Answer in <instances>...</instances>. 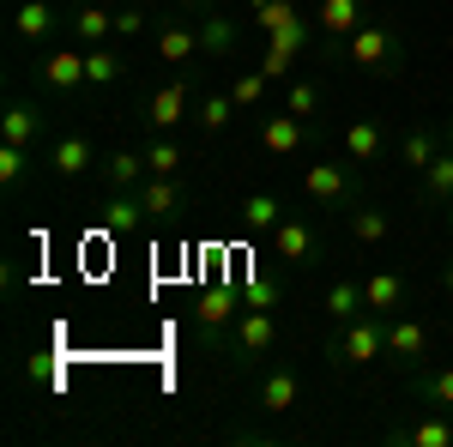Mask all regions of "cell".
I'll list each match as a JSON object with an SVG mask.
<instances>
[{"mask_svg":"<svg viewBox=\"0 0 453 447\" xmlns=\"http://www.w3.org/2000/svg\"><path fill=\"white\" fill-rule=\"evenodd\" d=\"M266 242H273L279 266H290V273H303V266H314V260H320V230H314L309 218H296V212H284V224Z\"/></svg>","mask_w":453,"mask_h":447,"instance_id":"30bf717a","label":"cell"},{"mask_svg":"<svg viewBox=\"0 0 453 447\" xmlns=\"http://www.w3.org/2000/svg\"><path fill=\"white\" fill-rule=\"evenodd\" d=\"M441 297H453V260L441 266Z\"/></svg>","mask_w":453,"mask_h":447,"instance_id":"b9f144b4","label":"cell"},{"mask_svg":"<svg viewBox=\"0 0 453 447\" xmlns=\"http://www.w3.org/2000/svg\"><path fill=\"white\" fill-rule=\"evenodd\" d=\"M140 224H151L145 206H140V194H109V200H104V230H109V236H134Z\"/></svg>","mask_w":453,"mask_h":447,"instance_id":"f546056e","label":"cell"},{"mask_svg":"<svg viewBox=\"0 0 453 447\" xmlns=\"http://www.w3.org/2000/svg\"><path fill=\"white\" fill-rule=\"evenodd\" d=\"M0 139L36 151V145H49V115H42L36 104H25V97H12V104L0 109Z\"/></svg>","mask_w":453,"mask_h":447,"instance_id":"9a60e30c","label":"cell"},{"mask_svg":"<svg viewBox=\"0 0 453 447\" xmlns=\"http://www.w3.org/2000/svg\"><path fill=\"white\" fill-rule=\"evenodd\" d=\"M85 73H91V91H115L134 73V61L121 42H97V49H85Z\"/></svg>","mask_w":453,"mask_h":447,"instance_id":"603a6c76","label":"cell"},{"mask_svg":"<svg viewBox=\"0 0 453 447\" xmlns=\"http://www.w3.org/2000/svg\"><path fill=\"white\" fill-rule=\"evenodd\" d=\"M333 55L357 73H375V79H399L405 73V31L393 19H363L350 36L333 42Z\"/></svg>","mask_w":453,"mask_h":447,"instance_id":"6da1fadb","label":"cell"},{"mask_svg":"<svg viewBox=\"0 0 453 447\" xmlns=\"http://www.w3.org/2000/svg\"><path fill=\"white\" fill-rule=\"evenodd\" d=\"M194 104H200L194 79H164V85L140 104V115H145V127H151V134H175L181 121H194Z\"/></svg>","mask_w":453,"mask_h":447,"instance_id":"8992f818","label":"cell"},{"mask_svg":"<svg viewBox=\"0 0 453 447\" xmlns=\"http://www.w3.org/2000/svg\"><path fill=\"white\" fill-rule=\"evenodd\" d=\"M441 127H429V121H423V127H405V134H399V145H393V151H399V164H405V170H429V164H435V158H441V151H448V145H441Z\"/></svg>","mask_w":453,"mask_h":447,"instance_id":"cb8c5ba5","label":"cell"},{"mask_svg":"<svg viewBox=\"0 0 453 447\" xmlns=\"http://www.w3.org/2000/svg\"><path fill=\"white\" fill-rule=\"evenodd\" d=\"M242 309H248V303H242V284H206V290L194 297V339L224 357V344H230V333H236Z\"/></svg>","mask_w":453,"mask_h":447,"instance_id":"3957f363","label":"cell"},{"mask_svg":"<svg viewBox=\"0 0 453 447\" xmlns=\"http://www.w3.org/2000/svg\"><path fill=\"white\" fill-rule=\"evenodd\" d=\"M339 151H345L350 164L375 170V164L387 158V134H381V121H345V134H339Z\"/></svg>","mask_w":453,"mask_h":447,"instance_id":"44dd1931","label":"cell"},{"mask_svg":"<svg viewBox=\"0 0 453 447\" xmlns=\"http://www.w3.org/2000/svg\"><path fill=\"white\" fill-rule=\"evenodd\" d=\"M248 12H254V25H260L266 36H273V31H284L290 19H303V12H296V0H254Z\"/></svg>","mask_w":453,"mask_h":447,"instance_id":"74e56055","label":"cell"},{"mask_svg":"<svg viewBox=\"0 0 453 447\" xmlns=\"http://www.w3.org/2000/svg\"><path fill=\"white\" fill-rule=\"evenodd\" d=\"M405 303H411V278L405 273H369L363 278V309L369 314L393 320V314H405Z\"/></svg>","mask_w":453,"mask_h":447,"instance_id":"2e32d148","label":"cell"},{"mask_svg":"<svg viewBox=\"0 0 453 447\" xmlns=\"http://www.w3.org/2000/svg\"><path fill=\"white\" fill-rule=\"evenodd\" d=\"M175 6H181L188 19H200V12H211V0H175Z\"/></svg>","mask_w":453,"mask_h":447,"instance_id":"60d3db41","label":"cell"},{"mask_svg":"<svg viewBox=\"0 0 453 447\" xmlns=\"http://www.w3.org/2000/svg\"><path fill=\"white\" fill-rule=\"evenodd\" d=\"M441 134H448V145H453V115H448V127H441Z\"/></svg>","mask_w":453,"mask_h":447,"instance_id":"7bdbcfd3","label":"cell"},{"mask_svg":"<svg viewBox=\"0 0 453 447\" xmlns=\"http://www.w3.org/2000/svg\"><path fill=\"white\" fill-rule=\"evenodd\" d=\"M36 85L49 91V97H79V91H91V73H85V49H42L36 55Z\"/></svg>","mask_w":453,"mask_h":447,"instance_id":"52a82bcc","label":"cell"},{"mask_svg":"<svg viewBox=\"0 0 453 447\" xmlns=\"http://www.w3.org/2000/svg\"><path fill=\"white\" fill-rule=\"evenodd\" d=\"M273 351H279V314L273 309H242L236 333H230V344H224L230 369H260Z\"/></svg>","mask_w":453,"mask_h":447,"instance_id":"5b68a950","label":"cell"},{"mask_svg":"<svg viewBox=\"0 0 453 447\" xmlns=\"http://www.w3.org/2000/svg\"><path fill=\"white\" fill-rule=\"evenodd\" d=\"M296 399H303V375H296L290 363H279V369H266V375H260V393H254V405H260L266 417L296 412Z\"/></svg>","mask_w":453,"mask_h":447,"instance_id":"ac0fdd59","label":"cell"},{"mask_svg":"<svg viewBox=\"0 0 453 447\" xmlns=\"http://www.w3.org/2000/svg\"><path fill=\"white\" fill-rule=\"evenodd\" d=\"M151 25V12H145V0H121L115 6V42H134V36Z\"/></svg>","mask_w":453,"mask_h":447,"instance_id":"f35d334b","label":"cell"},{"mask_svg":"<svg viewBox=\"0 0 453 447\" xmlns=\"http://www.w3.org/2000/svg\"><path fill=\"white\" fill-rule=\"evenodd\" d=\"M279 109H290V115L314 121V115L326 109V85H320V79H290V85H284V104H279Z\"/></svg>","mask_w":453,"mask_h":447,"instance_id":"d6a6232c","label":"cell"},{"mask_svg":"<svg viewBox=\"0 0 453 447\" xmlns=\"http://www.w3.org/2000/svg\"><path fill=\"white\" fill-rule=\"evenodd\" d=\"M393 442H411V447H453V423L448 417H418V423H411V429H399V435H393Z\"/></svg>","mask_w":453,"mask_h":447,"instance_id":"d590c367","label":"cell"},{"mask_svg":"<svg viewBox=\"0 0 453 447\" xmlns=\"http://www.w3.org/2000/svg\"><path fill=\"white\" fill-rule=\"evenodd\" d=\"M363 19H369V12H363V0H320V12H314V31L339 42V36H350L357 25H363Z\"/></svg>","mask_w":453,"mask_h":447,"instance_id":"4316f807","label":"cell"},{"mask_svg":"<svg viewBox=\"0 0 453 447\" xmlns=\"http://www.w3.org/2000/svg\"><path fill=\"white\" fill-rule=\"evenodd\" d=\"M418 200L423 206H453V145L418 175Z\"/></svg>","mask_w":453,"mask_h":447,"instance_id":"f1b7e54d","label":"cell"},{"mask_svg":"<svg viewBox=\"0 0 453 447\" xmlns=\"http://www.w3.org/2000/svg\"><path fill=\"white\" fill-rule=\"evenodd\" d=\"M67 25H73V42H79V49L115 42V12H109V6H79V12H73Z\"/></svg>","mask_w":453,"mask_h":447,"instance_id":"83f0119b","label":"cell"},{"mask_svg":"<svg viewBox=\"0 0 453 447\" xmlns=\"http://www.w3.org/2000/svg\"><path fill=\"white\" fill-rule=\"evenodd\" d=\"M97 175H104V194H134L145 175V151H134V145H121V151H104V164H97Z\"/></svg>","mask_w":453,"mask_h":447,"instance_id":"d6986e66","label":"cell"},{"mask_svg":"<svg viewBox=\"0 0 453 447\" xmlns=\"http://www.w3.org/2000/svg\"><path fill=\"white\" fill-rule=\"evenodd\" d=\"M423 357H429V320H418V314H393V320H387V363L405 369V375H418Z\"/></svg>","mask_w":453,"mask_h":447,"instance_id":"9c48e42d","label":"cell"},{"mask_svg":"<svg viewBox=\"0 0 453 447\" xmlns=\"http://www.w3.org/2000/svg\"><path fill=\"white\" fill-rule=\"evenodd\" d=\"M230 121H236V97H230V91H200V104H194V127L218 139Z\"/></svg>","mask_w":453,"mask_h":447,"instance_id":"4dcf8cb0","label":"cell"},{"mask_svg":"<svg viewBox=\"0 0 453 447\" xmlns=\"http://www.w3.org/2000/svg\"><path fill=\"white\" fill-rule=\"evenodd\" d=\"M151 49H157V61H164V67H194V61H206V55H200V31H194V25H181V19L157 25V31H151Z\"/></svg>","mask_w":453,"mask_h":447,"instance_id":"e0dca14e","label":"cell"},{"mask_svg":"<svg viewBox=\"0 0 453 447\" xmlns=\"http://www.w3.org/2000/svg\"><path fill=\"white\" fill-rule=\"evenodd\" d=\"M309 42H314V25L309 19H290L284 31L266 36V55H260V73L266 79H290V67H296V55H309Z\"/></svg>","mask_w":453,"mask_h":447,"instance_id":"8fae6325","label":"cell"},{"mask_svg":"<svg viewBox=\"0 0 453 447\" xmlns=\"http://www.w3.org/2000/svg\"><path fill=\"white\" fill-rule=\"evenodd\" d=\"M42 164L61 175V181H79L85 170H97V164H104V151L91 145V134L61 127V134H49V145H42Z\"/></svg>","mask_w":453,"mask_h":447,"instance_id":"ba28073f","label":"cell"},{"mask_svg":"<svg viewBox=\"0 0 453 447\" xmlns=\"http://www.w3.org/2000/svg\"><path fill=\"white\" fill-rule=\"evenodd\" d=\"M345 224H350V236H357V242H387V236H393V218H387L381 206H369V200H363V206H350Z\"/></svg>","mask_w":453,"mask_h":447,"instance_id":"e575fe53","label":"cell"},{"mask_svg":"<svg viewBox=\"0 0 453 447\" xmlns=\"http://www.w3.org/2000/svg\"><path fill=\"white\" fill-rule=\"evenodd\" d=\"M140 151H145V170L151 175H181V164H188V151H181L175 134H151V145H140Z\"/></svg>","mask_w":453,"mask_h":447,"instance_id":"836d02e7","label":"cell"},{"mask_svg":"<svg viewBox=\"0 0 453 447\" xmlns=\"http://www.w3.org/2000/svg\"><path fill=\"white\" fill-rule=\"evenodd\" d=\"M260 145H266L273 158H303V151L314 145V121L279 109V115H266V121H260Z\"/></svg>","mask_w":453,"mask_h":447,"instance_id":"4fadbf2b","label":"cell"},{"mask_svg":"<svg viewBox=\"0 0 453 447\" xmlns=\"http://www.w3.org/2000/svg\"><path fill=\"white\" fill-rule=\"evenodd\" d=\"M236 218H242L248 236H273L284 224V200L279 194H266V188H248L242 200H236Z\"/></svg>","mask_w":453,"mask_h":447,"instance_id":"7402d4cb","label":"cell"},{"mask_svg":"<svg viewBox=\"0 0 453 447\" xmlns=\"http://www.w3.org/2000/svg\"><path fill=\"white\" fill-rule=\"evenodd\" d=\"M36 164H42V151H25V145H6V139H0V188H6V194H19L36 175Z\"/></svg>","mask_w":453,"mask_h":447,"instance_id":"1f68e13d","label":"cell"},{"mask_svg":"<svg viewBox=\"0 0 453 447\" xmlns=\"http://www.w3.org/2000/svg\"><path fill=\"white\" fill-rule=\"evenodd\" d=\"M55 0H19V12H12V42L19 49H31V55H42L49 42H55Z\"/></svg>","mask_w":453,"mask_h":447,"instance_id":"5bb4252c","label":"cell"},{"mask_svg":"<svg viewBox=\"0 0 453 447\" xmlns=\"http://www.w3.org/2000/svg\"><path fill=\"white\" fill-rule=\"evenodd\" d=\"M423 412H453V363H435V369H418L411 375Z\"/></svg>","mask_w":453,"mask_h":447,"instance_id":"d4e9b609","label":"cell"},{"mask_svg":"<svg viewBox=\"0 0 453 447\" xmlns=\"http://www.w3.org/2000/svg\"><path fill=\"white\" fill-rule=\"evenodd\" d=\"M375 357H387V320L381 314H357L350 327H333V339H326V369H333V375L363 369V363H375Z\"/></svg>","mask_w":453,"mask_h":447,"instance_id":"277c9868","label":"cell"},{"mask_svg":"<svg viewBox=\"0 0 453 447\" xmlns=\"http://www.w3.org/2000/svg\"><path fill=\"white\" fill-rule=\"evenodd\" d=\"M303 200L326 212H350L363 206V164H350L345 151L339 158H320V164H303Z\"/></svg>","mask_w":453,"mask_h":447,"instance_id":"7a4b0ae2","label":"cell"},{"mask_svg":"<svg viewBox=\"0 0 453 447\" xmlns=\"http://www.w3.org/2000/svg\"><path fill=\"white\" fill-rule=\"evenodd\" d=\"M242 303H248V309H279V303H284V278L254 273V278L242 284Z\"/></svg>","mask_w":453,"mask_h":447,"instance_id":"8d00e7d4","label":"cell"},{"mask_svg":"<svg viewBox=\"0 0 453 447\" xmlns=\"http://www.w3.org/2000/svg\"><path fill=\"white\" fill-rule=\"evenodd\" d=\"M194 31H200V55H206V61H230L236 42H242V25H236L230 12H200Z\"/></svg>","mask_w":453,"mask_h":447,"instance_id":"ffe728a7","label":"cell"},{"mask_svg":"<svg viewBox=\"0 0 453 447\" xmlns=\"http://www.w3.org/2000/svg\"><path fill=\"white\" fill-rule=\"evenodd\" d=\"M363 309V278H333L326 284V327H350Z\"/></svg>","mask_w":453,"mask_h":447,"instance_id":"484cf974","label":"cell"},{"mask_svg":"<svg viewBox=\"0 0 453 447\" xmlns=\"http://www.w3.org/2000/svg\"><path fill=\"white\" fill-rule=\"evenodd\" d=\"M448 236H453V206H448Z\"/></svg>","mask_w":453,"mask_h":447,"instance_id":"ee69618b","label":"cell"},{"mask_svg":"<svg viewBox=\"0 0 453 447\" xmlns=\"http://www.w3.org/2000/svg\"><path fill=\"white\" fill-rule=\"evenodd\" d=\"M134 194H140V206H145L151 224H170V218H181V212L194 206V194H188V181H181V175H145Z\"/></svg>","mask_w":453,"mask_h":447,"instance_id":"7c38bea8","label":"cell"},{"mask_svg":"<svg viewBox=\"0 0 453 447\" xmlns=\"http://www.w3.org/2000/svg\"><path fill=\"white\" fill-rule=\"evenodd\" d=\"M266 85H273V79H266L260 67H254V73H236V79H230V97H236V109H254L260 97H266Z\"/></svg>","mask_w":453,"mask_h":447,"instance_id":"ab89813d","label":"cell"}]
</instances>
